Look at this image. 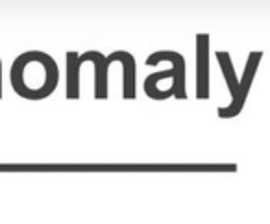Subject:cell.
<instances>
[{"label":"cell","mask_w":270,"mask_h":224,"mask_svg":"<svg viewBox=\"0 0 270 224\" xmlns=\"http://www.w3.org/2000/svg\"><path fill=\"white\" fill-rule=\"evenodd\" d=\"M11 87L26 100L50 97L59 82V69L52 56L41 50H30L15 58L11 65Z\"/></svg>","instance_id":"obj_1"},{"label":"cell","mask_w":270,"mask_h":224,"mask_svg":"<svg viewBox=\"0 0 270 224\" xmlns=\"http://www.w3.org/2000/svg\"><path fill=\"white\" fill-rule=\"evenodd\" d=\"M261 58H263V52H261V50L250 52L248 61H246L244 73H242V80L239 82V80H237V74H235V69H233V63H232V56H230L226 50H218L217 52L218 65H220V71H222V74H224V82H226L228 89H230V95H232V104H230V106L218 107V117L220 119L237 117V115L242 111L246 97H248V91H250V87H252V82L256 78Z\"/></svg>","instance_id":"obj_2"},{"label":"cell","mask_w":270,"mask_h":224,"mask_svg":"<svg viewBox=\"0 0 270 224\" xmlns=\"http://www.w3.org/2000/svg\"><path fill=\"white\" fill-rule=\"evenodd\" d=\"M165 59L172 61V69L146 76L145 80L146 97L154 98V100L170 98L172 95L167 93L165 89H160L158 85H160L161 80H174V97L179 98V100H185L187 98V91H185V59L182 54L174 52V50H160V52H155L146 58V65L152 67V65H158L160 61H165Z\"/></svg>","instance_id":"obj_3"},{"label":"cell","mask_w":270,"mask_h":224,"mask_svg":"<svg viewBox=\"0 0 270 224\" xmlns=\"http://www.w3.org/2000/svg\"><path fill=\"white\" fill-rule=\"evenodd\" d=\"M209 41L208 34L196 35V98H209Z\"/></svg>","instance_id":"obj_4"},{"label":"cell","mask_w":270,"mask_h":224,"mask_svg":"<svg viewBox=\"0 0 270 224\" xmlns=\"http://www.w3.org/2000/svg\"><path fill=\"white\" fill-rule=\"evenodd\" d=\"M107 65L113 61H121L122 63V74H124V82H122V97L126 100H133L135 98V76H137V69H135V59L130 52L126 50H115L109 56H106Z\"/></svg>","instance_id":"obj_5"},{"label":"cell","mask_w":270,"mask_h":224,"mask_svg":"<svg viewBox=\"0 0 270 224\" xmlns=\"http://www.w3.org/2000/svg\"><path fill=\"white\" fill-rule=\"evenodd\" d=\"M89 52V61H93L95 67V98L98 100H106L109 97V89H107V73H109V65L106 61V56L98 50H87Z\"/></svg>","instance_id":"obj_6"},{"label":"cell","mask_w":270,"mask_h":224,"mask_svg":"<svg viewBox=\"0 0 270 224\" xmlns=\"http://www.w3.org/2000/svg\"><path fill=\"white\" fill-rule=\"evenodd\" d=\"M78 54L67 52V98L78 100L80 98V65H78Z\"/></svg>","instance_id":"obj_7"},{"label":"cell","mask_w":270,"mask_h":224,"mask_svg":"<svg viewBox=\"0 0 270 224\" xmlns=\"http://www.w3.org/2000/svg\"><path fill=\"white\" fill-rule=\"evenodd\" d=\"M0 98H2V65H0Z\"/></svg>","instance_id":"obj_8"}]
</instances>
